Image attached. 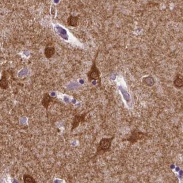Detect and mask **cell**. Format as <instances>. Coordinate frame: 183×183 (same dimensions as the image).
<instances>
[{"label":"cell","instance_id":"obj_1","mask_svg":"<svg viewBox=\"0 0 183 183\" xmlns=\"http://www.w3.org/2000/svg\"><path fill=\"white\" fill-rule=\"evenodd\" d=\"M114 138V136H113V137L110 138H103L101 139L97 148L95 156L103 154L106 152L109 151L111 148L112 143Z\"/></svg>","mask_w":183,"mask_h":183},{"label":"cell","instance_id":"obj_2","mask_svg":"<svg viewBox=\"0 0 183 183\" xmlns=\"http://www.w3.org/2000/svg\"><path fill=\"white\" fill-rule=\"evenodd\" d=\"M96 59L97 56L95 57V60H93L92 66L91 67V69L87 73V76L88 78V81L89 82H91L92 81H99L101 82V78H100V72L99 69L97 67V64H96Z\"/></svg>","mask_w":183,"mask_h":183},{"label":"cell","instance_id":"obj_3","mask_svg":"<svg viewBox=\"0 0 183 183\" xmlns=\"http://www.w3.org/2000/svg\"><path fill=\"white\" fill-rule=\"evenodd\" d=\"M89 112L90 111L83 114H76L73 118L72 122L71 123V125H72L71 132H73L74 130H75L76 128H78V126L80 125L81 123H83L85 122V118Z\"/></svg>","mask_w":183,"mask_h":183},{"label":"cell","instance_id":"obj_4","mask_svg":"<svg viewBox=\"0 0 183 183\" xmlns=\"http://www.w3.org/2000/svg\"><path fill=\"white\" fill-rule=\"evenodd\" d=\"M145 135L144 133L142 132L133 131L132 132L131 135L125 140L128 141L132 144H133L134 143L138 142L139 140H142V139L144 138L145 136Z\"/></svg>","mask_w":183,"mask_h":183},{"label":"cell","instance_id":"obj_5","mask_svg":"<svg viewBox=\"0 0 183 183\" xmlns=\"http://www.w3.org/2000/svg\"><path fill=\"white\" fill-rule=\"evenodd\" d=\"M53 99L54 98L52 97L49 93H45L44 94L42 99L41 104L46 109V110L48 109L50 104L52 102Z\"/></svg>","mask_w":183,"mask_h":183},{"label":"cell","instance_id":"obj_6","mask_svg":"<svg viewBox=\"0 0 183 183\" xmlns=\"http://www.w3.org/2000/svg\"><path fill=\"white\" fill-rule=\"evenodd\" d=\"M55 47L54 46H50V44H48L45 47V50H44L45 57L47 59L51 58L55 54Z\"/></svg>","mask_w":183,"mask_h":183},{"label":"cell","instance_id":"obj_7","mask_svg":"<svg viewBox=\"0 0 183 183\" xmlns=\"http://www.w3.org/2000/svg\"><path fill=\"white\" fill-rule=\"evenodd\" d=\"M0 87L3 90H7L9 87V81L7 80V73L4 71L2 76L0 80Z\"/></svg>","mask_w":183,"mask_h":183},{"label":"cell","instance_id":"obj_8","mask_svg":"<svg viewBox=\"0 0 183 183\" xmlns=\"http://www.w3.org/2000/svg\"><path fill=\"white\" fill-rule=\"evenodd\" d=\"M79 17L76 16L74 17L72 15H70L68 18L67 19V24L68 26L76 27L78 25Z\"/></svg>","mask_w":183,"mask_h":183},{"label":"cell","instance_id":"obj_9","mask_svg":"<svg viewBox=\"0 0 183 183\" xmlns=\"http://www.w3.org/2000/svg\"><path fill=\"white\" fill-rule=\"evenodd\" d=\"M173 84L177 88L183 87V76L180 74H178L176 76V78L173 82Z\"/></svg>","mask_w":183,"mask_h":183},{"label":"cell","instance_id":"obj_10","mask_svg":"<svg viewBox=\"0 0 183 183\" xmlns=\"http://www.w3.org/2000/svg\"><path fill=\"white\" fill-rule=\"evenodd\" d=\"M24 183H36V181L33 176L29 174H24L23 177Z\"/></svg>","mask_w":183,"mask_h":183},{"label":"cell","instance_id":"obj_11","mask_svg":"<svg viewBox=\"0 0 183 183\" xmlns=\"http://www.w3.org/2000/svg\"><path fill=\"white\" fill-rule=\"evenodd\" d=\"M143 83L148 86H152L154 84V80L152 77H147L143 79Z\"/></svg>","mask_w":183,"mask_h":183}]
</instances>
